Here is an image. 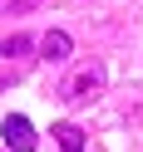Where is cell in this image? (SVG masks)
<instances>
[{
  "label": "cell",
  "instance_id": "1",
  "mask_svg": "<svg viewBox=\"0 0 143 152\" xmlns=\"http://www.w3.org/2000/svg\"><path fill=\"white\" fill-rule=\"evenodd\" d=\"M99 93H104V64H99V59H89V64H79V69L64 79L59 98L69 103V108H84V103H94Z\"/></svg>",
  "mask_w": 143,
  "mask_h": 152
},
{
  "label": "cell",
  "instance_id": "2",
  "mask_svg": "<svg viewBox=\"0 0 143 152\" xmlns=\"http://www.w3.org/2000/svg\"><path fill=\"white\" fill-rule=\"evenodd\" d=\"M0 132H5V147L10 152H35V123L25 113H10V118L0 123Z\"/></svg>",
  "mask_w": 143,
  "mask_h": 152
},
{
  "label": "cell",
  "instance_id": "3",
  "mask_svg": "<svg viewBox=\"0 0 143 152\" xmlns=\"http://www.w3.org/2000/svg\"><path fill=\"white\" fill-rule=\"evenodd\" d=\"M69 49H74V39H69L64 30H50V34L40 39V59H50V64H64Z\"/></svg>",
  "mask_w": 143,
  "mask_h": 152
},
{
  "label": "cell",
  "instance_id": "4",
  "mask_svg": "<svg viewBox=\"0 0 143 152\" xmlns=\"http://www.w3.org/2000/svg\"><path fill=\"white\" fill-rule=\"evenodd\" d=\"M54 142H59V152H84V132L74 128V123H54Z\"/></svg>",
  "mask_w": 143,
  "mask_h": 152
},
{
  "label": "cell",
  "instance_id": "5",
  "mask_svg": "<svg viewBox=\"0 0 143 152\" xmlns=\"http://www.w3.org/2000/svg\"><path fill=\"white\" fill-rule=\"evenodd\" d=\"M30 49H35L30 34H5V44H0V54H5V59H25Z\"/></svg>",
  "mask_w": 143,
  "mask_h": 152
},
{
  "label": "cell",
  "instance_id": "6",
  "mask_svg": "<svg viewBox=\"0 0 143 152\" xmlns=\"http://www.w3.org/2000/svg\"><path fill=\"white\" fill-rule=\"evenodd\" d=\"M35 0H5V10H30Z\"/></svg>",
  "mask_w": 143,
  "mask_h": 152
}]
</instances>
